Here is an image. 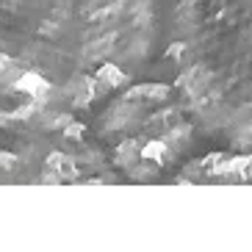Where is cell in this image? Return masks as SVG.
<instances>
[{
  "mask_svg": "<svg viewBox=\"0 0 252 252\" xmlns=\"http://www.w3.org/2000/svg\"><path fill=\"white\" fill-rule=\"evenodd\" d=\"M175 183H252V153L244 150H214L205 156L186 158L175 169Z\"/></svg>",
  "mask_w": 252,
  "mask_h": 252,
  "instance_id": "5",
  "label": "cell"
},
{
  "mask_svg": "<svg viewBox=\"0 0 252 252\" xmlns=\"http://www.w3.org/2000/svg\"><path fill=\"white\" fill-rule=\"evenodd\" d=\"M166 61L200 133L252 153V0H175Z\"/></svg>",
  "mask_w": 252,
  "mask_h": 252,
  "instance_id": "2",
  "label": "cell"
},
{
  "mask_svg": "<svg viewBox=\"0 0 252 252\" xmlns=\"http://www.w3.org/2000/svg\"><path fill=\"white\" fill-rule=\"evenodd\" d=\"M75 111L17 103L0 111V183H119Z\"/></svg>",
  "mask_w": 252,
  "mask_h": 252,
  "instance_id": "4",
  "label": "cell"
},
{
  "mask_svg": "<svg viewBox=\"0 0 252 252\" xmlns=\"http://www.w3.org/2000/svg\"><path fill=\"white\" fill-rule=\"evenodd\" d=\"M158 14L161 0H0V89L86 111L144 72Z\"/></svg>",
  "mask_w": 252,
  "mask_h": 252,
  "instance_id": "1",
  "label": "cell"
},
{
  "mask_svg": "<svg viewBox=\"0 0 252 252\" xmlns=\"http://www.w3.org/2000/svg\"><path fill=\"white\" fill-rule=\"evenodd\" d=\"M103 103L92 136L119 178L158 180L197 147L200 127L169 83L130 81Z\"/></svg>",
  "mask_w": 252,
  "mask_h": 252,
  "instance_id": "3",
  "label": "cell"
}]
</instances>
